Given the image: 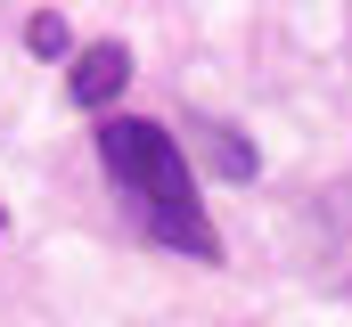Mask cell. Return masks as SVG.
<instances>
[{"label": "cell", "instance_id": "6", "mask_svg": "<svg viewBox=\"0 0 352 327\" xmlns=\"http://www.w3.org/2000/svg\"><path fill=\"white\" fill-rule=\"evenodd\" d=\"M0 229H8V205H0Z\"/></svg>", "mask_w": 352, "mask_h": 327}, {"label": "cell", "instance_id": "5", "mask_svg": "<svg viewBox=\"0 0 352 327\" xmlns=\"http://www.w3.org/2000/svg\"><path fill=\"white\" fill-rule=\"evenodd\" d=\"M25 49H33V58H66V16H50V8H41V16L25 25Z\"/></svg>", "mask_w": 352, "mask_h": 327}, {"label": "cell", "instance_id": "3", "mask_svg": "<svg viewBox=\"0 0 352 327\" xmlns=\"http://www.w3.org/2000/svg\"><path fill=\"white\" fill-rule=\"evenodd\" d=\"M197 139H205V164L221 172V180H254V148L230 131V123H213V115H197Z\"/></svg>", "mask_w": 352, "mask_h": 327}, {"label": "cell", "instance_id": "1", "mask_svg": "<svg viewBox=\"0 0 352 327\" xmlns=\"http://www.w3.org/2000/svg\"><path fill=\"white\" fill-rule=\"evenodd\" d=\"M98 164H107V188L115 205L131 213V229L164 253L188 262H221V238L205 221V196H197V156H180V139L148 115H98Z\"/></svg>", "mask_w": 352, "mask_h": 327}, {"label": "cell", "instance_id": "4", "mask_svg": "<svg viewBox=\"0 0 352 327\" xmlns=\"http://www.w3.org/2000/svg\"><path fill=\"white\" fill-rule=\"evenodd\" d=\"M320 229H328V270H336V286H352V188H336V196L320 205Z\"/></svg>", "mask_w": 352, "mask_h": 327}, {"label": "cell", "instance_id": "2", "mask_svg": "<svg viewBox=\"0 0 352 327\" xmlns=\"http://www.w3.org/2000/svg\"><path fill=\"white\" fill-rule=\"evenodd\" d=\"M123 82H131V49L123 41H90L82 58H74V74H66V98L74 106H115Z\"/></svg>", "mask_w": 352, "mask_h": 327}]
</instances>
